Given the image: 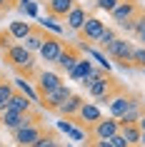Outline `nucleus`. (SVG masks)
<instances>
[{"instance_id": "1", "label": "nucleus", "mask_w": 145, "mask_h": 147, "mask_svg": "<svg viewBox=\"0 0 145 147\" xmlns=\"http://www.w3.org/2000/svg\"><path fill=\"white\" fill-rule=\"evenodd\" d=\"M3 60L18 72V78L35 80V75H38V67H35V57H33V53H28V50H25L23 45H18V42L10 47V50L3 53Z\"/></svg>"}, {"instance_id": "2", "label": "nucleus", "mask_w": 145, "mask_h": 147, "mask_svg": "<svg viewBox=\"0 0 145 147\" xmlns=\"http://www.w3.org/2000/svg\"><path fill=\"white\" fill-rule=\"evenodd\" d=\"M133 42L130 40H125V38H118L113 42V45L105 50V55H108V60H113V62H118L120 67H125V70H133L130 67V57H133Z\"/></svg>"}, {"instance_id": "3", "label": "nucleus", "mask_w": 145, "mask_h": 147, "mask_svg": "<svg viewBox=\"0 0 145 147\" xmlns=\"http://www.w3.org/2000/svg\"><path fill=\"white\" fill-rule=\"evenodd\" d=\"M138 105H143V97L138 92H128V90H123L118 97H115L110 105H108V110H110V117H115V120H120L128 110L138 107Z\"/></svg>"}, {"instance_id": "4", "label": "nucleus", "mask_w": 145, "mask_h": 147, "mask_svg": "<svg viewBox=\"0 0 145 147\" xmlns=\"http://www.w3.org/2000/svg\"><path fill=\"white\" fill-rule=\"evenodd\" d=\"M65 50V40L60 38V35H53V32H48L43 35V47H40V60L43 62H58V57H60V53Z\"/></svg>"}, {"instance_id": "5", "label": "nucleus", "mask_w": 145, "mask_h": 147, "mask_svg": "<svg viewBox=\"0 0 145 147\" xmlns=\"http://www.w3.org/2000/svg\"><path fill=\"white\" fill-rule=\"evenodd\" d=\"M83 57H85V55H83V50H80V45H75V42H65V50L60 53L58 62H55V67L60 70V72H65V75H70V72L75 70V65L83 60Z\"/></svg>"}, {"instance_id": "6", "label": "nucleus", "mask_w": 145, "mask_h": 147, "mask_svg": "<svg viewBox=\"0 0 145 147\" xmlns=\"http://www.w3.org/2000/svg\"><path fill=\"white\" fill-rule=\"evenodd\" d=\"M70 95H73V90H70V87L63 82L60 87H55V90H50V92L40 95V110H48V112H58V110L63 107V102L68 100Z\"/></svg>"}, {"instance_id": "7", "label": "nucleus", "mask_w": 145, "mask_h": 147, "mask_svg": "<svg viewBox=\"0 0 145 147\" xmlns=\"http://www.w3.org/2000/svg\"><path fill=\"white\" fill-rule=\"evenodd\" d=\"M100 120H103V112H100V107L95 105V102H85L83 107H80V112H78V115L73 117L70 122L75 125V127H80V130L85 127V132H90V130H93V125L100 122Z\"/></svg>"}, {"instance_id": "8", "label": "nucleus", "mask_w": 145, "mask_h": 147, "mask_svg": "<svg viewBox=\"0 0 145 147\" xmlns=\"http://www.w3.org/2000/svg\"><path fill=\"white\" fill-rule=\"evenodd\" d=\"M118 132H120V122H118L115 117H103L100 122L93 125V130L88 132V135H90V137H95L98 142H105V140L115 137Z\"/></svg>"}, {"instance_id": "9", "label": "nucleus", "mask_w": 145, "mask_h": 147, "mask_svg": "<svg viewBox=\"0 0 145 147\" xmlns=\"http://www.w3.org/2000/svg\"><path fill=\"white\" fill-rule=\"evenodd\" d=\"M33 85H35L38 95H45V92H50V90H55V87H60L63 78H60V72H53V70H38Z\"/></svg>"}, {"instance_id": "10", "label": "nucleus", "mask_w": 145, "mask_h": 147, "mask_svg": "<svg viewBox=\"0 0 145 147\" xmlns=\"http://www.w3.org/2000/svg\"><path fill=\"white\" fill-rule=\"evenodd\" d=\"M45 130H48V127H43V125H30V127H20V130H15V132H13V137H15L18 147H33L43 135H45Z\"/></svg>"}, {"instance_id": "11", "label": "nucleus", "mask_w": 145, "mask_h": 147, "mask_svg": "<svg viewBox=\"0 0 145 147\" xmlns=\"http://www.w3.org/2000/svg\"><path fill=\"white\" fill-rule=\"evenodd\" d=\"M105 30H108V25L100 18H88L85 25H83V30H80V42H95L98 45V40L103 38Z\"/></svg>"}, {"instance_id": "12", "label": "nucleus", "mask_w": 145, "mask_h": 147, "mask_svg": "<svg viewBox=\"0 0 145 147\" xmlns=\"http://www.w3.org/2000/svg\"><path fill=\"white\" fill-rule=\"evenodd\" d=\"M75 5H78L75 0H45V13L53 20H65Z\"/></svg>"}, {"instance_id": "13", "label": "nucleus", "mask_w": 145, "mask_h": 147, "mask_svg": "<svg viewBox=\"0 0 145 147\" xmlns=\"http://www.w3.org/2000/svg\"><path fill=\"white\" fill-rule=\"evenodd\" d=\"M140 10H143V8L138 5L135 0H123L120 5H118V8L113 10V13H110V18H113V20H115L118 25H123L125 20H130V18H135L138 13H140Z\"/></svg>"}, {"instance_id": "14", "label": "nucleus", "mask_w": 145, "mask_h": 147, "mask_svg": "<svg viewBox=\"0 0 145 147\" xmlns=\"http://www.w3.org/2000/svg\"><path fill=\"white\" fill-rule=\"evenodd\" d=\"M83 105H85V97H83V95H75V92H73L68 100L63 102V107L58 110V115L65 117V120H73V117L80 112V107H83Z\"/></svg>"}, {"instance_id": "15", "label": "nucleus", "mask_w": 145, "mask_h": 147, "mask_svg": "<svg viewBox=\"0 0 145 147\" xmlns=\"http://www.w3.org/2000/svg\"><path fill=\"white\" fill-rule=\"evenodd\" d=\"M88 13H85V8L83 5H75V8H73V13H70L68 18H65V25H68L70 30H75V32H80L83 30V25H85V20H88Z\"/></svg>"}, {"instance_id": "16", "label": "nucleus", "mask_w": 145, "mask_h": 147, "mask_svg": "<svg viewBox=\"0 0 145 147\" xmlns=\"http://www.w3.org/2000/svg\"><path fill=\"white\" fill-rule=\"evenodd\" d=\"M43 35H45V30H43L40 25H35V28H33V32L23 40V47L28 50V53H33V55L40 53V47H43Z\"/></svg>"}, {"instance_id": "17", "label": "nucleus", "mask_w": 145, "mask_h": 147, "mask_svg": "<svg viewBox=\"0 0 145 147\" xmlns=\"http://www.w3.org/2000/svg\"><path fill=\"white\" fill-rule=\"evenodd\" d=\"M33 105L35 102L30 100V97H25L23 92H13V97H10V102H8V110H15V112H30L33 110Z\"/></svg>"}, {"instance_id": "18", "label": "nucleus", "mask_w": 145, "mask_h": 147, "mask_svg": "<svg viewBox=\"0 0 145 147\" xmlns=\"http://www.w3.org/2000/svg\"><path fill=\"white\" fill-rule=\"evenodd\" d=\"M93 67H95V65H93V60H90V57H83V60H80V62L75 65V70L70 72L68 78H70V80H75V82H83V80L88 78V75H90V70H93Z\"/></svg>"}, {"instance_id": "19", "label": "nucleus", "mask_w": 145, "mask_h": 147, "mask_svg": "<svg viewBox=\"0 0 145 147\" xmlns=\"http://www.w3.org/2000/svg\"><path fill=\"white\" fill-rule=\"evenodd\" d=\"M33 28H35L33 23H25V20H15V23H10L8 30H10V35H13L15 40H25V38H28V35L33 32Z\"/></svg>"}, {"instance_id": "20", "label": "nucleus", "mask_w": 145, "mask_h": 147, "mask_svg": "<svg viewBox=\"0 0 145 147\" xmlns=\"http://www.w3.org/2000/svg\"><path fill=\"white\" fill-rule=\"evenodd\" d=\"M120 135L125 137V142H128L130 147L140 145V140H143V132H140L138 125H123V127H120Z\"/></svg>"}, {"instance_id": "21", "label": "nucleus", "mask_w": 145, "mask_h": 147, "mask_svg": "<svg viewBox=\"0 0 145 147\" xmlns=\"http://www.w3.org/2000/svg\"><path fill=\"white\" fill-rule=\"evenodd\" d=\"M15 90H18V92H23L25 97H30V100L35 102V105H40V95H38V90H35V87L30 85V80L18 78V80H15Z\"/></svg>"}, {"instance_id": "22", "label": "nucleus", "mask_w": 145, "mask_h": 147, "mask_svg": "<svg viewBox=\"0 0 145 147\" xmlns=\"http://www.w3.org/2000/svg\"><path fill=\"white\" fill-rule=\"evenodd\" d=\"M33 147H65V145L60 142V137H58L55 130H45V135H43Z\"/></svg>"}, {"instance_id": "23", "label": "nucleus", "mask_w": 145, "mask_h": 147, "mask_svg": "<svg viewBox=\"0 0 145 147\" xmlns=\"http://www.w3.org/2000/svg\"><path fill=\"white\" fill-rule=\"evenodd\" d=\"M143 112H145V105H138V107L128 110L118 122H120V127H123V125H138V122H140V117H143Z\"/></svg>"}, {"instance_id": "24", "label": "nucleus", "mask_w": 145, "mask_h": 147, "mask_svg": "<svg viewBox=\"0 0 145 147\" xmlns=\"http://www.w3.org/2000/svg\"><path fill=\"white\" fill-rule=\"evenodd\" d=\"M13 92H15V82H3L0 85V112H5L8 110V102H10V97H13Z\"/></svg>"}, {"instance_id": "25", "label": "nucleus", "mask_w": 145, "mask_h": 147, "mask_svg": "<svg viewBox=\"0 0 145 147\" xmlns=\"http://www.w3.org/2000/svg\"><path fill=\"white\" fill-rule=\"evenodd\" d=\"M130 67L145 70V47H143V45H135V47H133V57H130Z\"/></svg>"}, {"instance_id": "26", "label": "nucleus", "mask_w": 145, "mask_h": 147, "mask_svg": "<svg viewBox=\"0 0 145 147\" xmlns=\"http://www.w3.org/2000/svg\"><path fill=\"white\" fill-rule=\"evenodd\" d=\"M40 28L48 30V32H53V35H60V38H63V30H65L58 20H53V18H40Z\"/></svg>"}, {"instance_id": "27", "label": "nucleus", "mask_w": 145, "mask_h": 147, "mask_svg": "<svg viewBox=\"0 0 145 147\" xmlns=\"http://www.w3.org/2000/svg\"><path fill=\"white\" fill-rule=\"evenodd\" d=\"M115 40H118V32H115L113 28H108V30L103 32V38L98 40V50H100V53H105V50H108L110 45H113Z\"/></svg>"}, {"instance_id": "28", "label": "nucleus", "mask_w": 145, "mask_h": 147, "mask_svg": "<svg viewBox=\"0 0 145 147\" xmlns=\"http://www.w3.org/2000/svg\"><path fill=\"white\" fill-rule=\"evenodd\" d=\"M105 75H108V72H105L103 67H93V70H90V75H88V78H85L83 82H80V85H83L85 90H88V87H93V85H95V82H98L100 78H105Z\"/></svg>"}, {"instance_id": "29", "label": "nucleus", "mask_w": 145, "mask_h": 147, "mask_svg": "<svg viewBox=\"0 0 145 147\" xmlns=\"http://www.w3.org/2000/svg\"><path fill=\"white\" fill-rule=\"evenodd\" d=\"M135 40L140 45L145 47V10H140V15H138V30H135Z\"/></svg>"}, {"instance_id": "30", "label": "nucleus", "mask_w": 145, "mask_h": 147, "mask_svg": "<svg viewBox=\"0 0 145 147\" xmlns=\"http://www.w3.org/2000/svg\"><path fill=\"white\" fill-rule=\"evenodd\" d=\"M15 45V38L10 35V30H0V53H5Z\"/></svg>"}, {"instance_id": "31", "label": "nucleus", "mask_w": 145, "mask_h": 147, "mask_svg": "<svg viewBox=\"0 0 145 147\" xmlns=\"http://www.w3.org/2000/svg\"><path fill=\"white\" fill-rule=\"evenodd\" d=\"M123 0H95V8L98 10H105V13H113Z\"/></svg>"}, {"instance_id": "32", "label": "nucleus", "mask_w": 145, "mask_h": 147, "mask_svg": "<svg viewBox=\"0 0 145 147\" xmlns=\"http://www.w3.org/2000/svg\"><path fill=\"white\" fill-rule=\"evenodd\" d=\"M138 15H140V13H138ZM138 15H135V18H130V20H125L120 28H123L125 32H133V35H135V30H138Z\"/></svg>"}, {"instance_id": "33", "label": "nucleus", "mask_w": 145, "mask_h": 147, "mask_svg": "<svg viewBox=\"0 0 145 147\" xmlns=\"http://www.w3.org/2000/svg\"><path fill=\"white\" fill-rule=\"evenodd\" d=\"M73 127H75V125L70 122V120H65V117H63L60 122H58V130H60V132H65V135H70V132H73Z\"/></svg>"}, {"instance_id": "34", "label": "nucleus", "mask_w": 145, "mask_h": 147, "mask_svg": "<svg viewBox=\"0 0 145 147\" xmlns=\"http://www.w3.org/2000/svg\"><path fill=\"white\" fill-rule=\"evenodd\" d=\"M108 142H110V145H113V147H130L128 142H125V137H123L120 132H118L115 137H110V140H108Z\"/></svg>"}, {"instance_id": "35", "label": "nucleus", "mask_w": 145, "mask_h": 147, "mask_svg": "<svg viewBox=\"0 0 145 147\" xmlns=\"http://www.w3.org/2000/svg\"><path fill=\"white\" fill-rule=\"evenodd\" d=\"M23 13H25V15H30V18H35V15H38V3H33V0H30V3L23 8Z\"/></svg>"}, {"instance_id": "36", "label": "nucleus", "mask_w": 145, "mask_h": 147, "mask_svg": "<svg viewBox=\"0 0 145 147\" xmlns=\"http://www.w3.org/2000/svg\"><path fill=\"white\" fill-rule=\"evenodd\" d=\"M13 3H18V0H0V10H10Z\"/></svg>"}, {"instance_id": "37", "label": "nucleus", "mask_w": 145, "mask_h": 147, "mask_svg": "<svg viewBox=\"0 0 145 147\" xmlns=\"http://www.w3.org/2000/svg\"><path fill=\"white\" fill-rule=\"evenodd\" d=\"M138 127H140V132H145V112H143V117H140V122H138Z\"/></svg>"}, {"instance_id": "38", "label": "nucleus", "mask_w": 145, "mask_h": 147, "mask_svg": "<svg viewBox=\"0 0 145 147\" xmlns=\"http://www.w3.org/2000/svg\"><path fill=\"white\" fill-rule=\"evenodd\" d=\"M140 145H145V132H143V140H140Z\"/></svg>"}, {"instance_id": "39", "label": "nucleus", "mask_w": 145, "mask_h": 147, "mask_svg": "<svg viewBox=\"0 0 145 147\" xmlns=\"http://www.w3.org/2000/svg\"><path fill=\"white\" fill-rule=\"evenodd\" d=\"M3 82H5V78H3V75H0V85H3Z\"/></svg>"}, {"instance_id": "40", "label": "nucleus", "mask_w": 145, "mask_h": 147, "mask_svg": "<svg viewBox=\"0 0 145 147\" xmlns=\"http://www.w3.org/2000/svg\"><path fill=\"white\" fill-rule=\"evenodd\" d=\"M135 147H145V145H135Z\"/></svg>"}, {"instance_id": "41", "label": "nucleus", "mask_w": 145, "mask_h": 147, "mask_svg": "<svg viewBox=\"0 0 145 147\" xmlns=\"http://www.w3.org/2000/svg\"><path fill=\"white\" fill-rule=\"evenodd\" d=\"M0 62H3V57H0Z\"/></svg>"}, {"instance_id": "42", "label": "nucleus", "mask_w": 145, "mask_h": 147, "mask_svg": "<svg viewBox=\"0 0 145 147\" xmlns=\"http://www.w3.org/2000/svg\"><path fill=\"white\" fill-rule=\"evenodd\" d=\"M65 147H70V145H65Z\"/></svg>"}]
</instances>
